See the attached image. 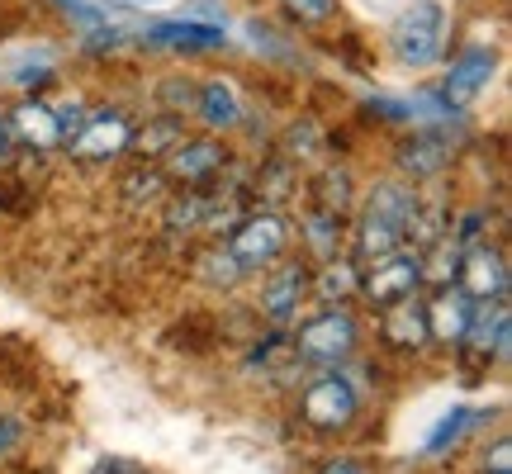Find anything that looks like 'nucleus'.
<instances>
[{
  "label": "nucleus",
  "mask_w": 512,
  "mask_h": 474,
  "mask_svg": "<svg viewBox=\"0 0 512 474\" xmlns=\"http://www.w3.org/2000/svg\"><path fill=\"white\" fill-rule=\"evenodd\" d=\"M389 48L403 67H432L446 48V10L437 0H413L394 24H389Z\"/></svg>",
  "instance_id": "f257e3e1"
},
{
  "label": "nucleus",
  "mask_w": 512,
  "mask_h": 474,
  "mask_svg": "<svg viewBox=\"0 0 512 474\" xmlns=\"http://www.w3.org/2000/svg\"><path fill=\"white\" fill-rule=\"evenodd\" d=\"M356 342H361V328H356V318H351L347 309H323L318 318H309V323H299V332H294V356L309 365H342L356 351Z\"/></svg>",
  "instance_id": "f03ea898"
},
{
  "label": "nucleus",
  "mask_w": 512,
  "mask_h": 474,
  "mask_svg": "<svg viewBox=\"0 0 512 474\" xmlns=\"http://www.w3.org/2000/svg\"><path fill=\"white\" fill-rule=\"evenodd\" d=\"M361 413V394L347 375H318L299 399V418L309 422L313 432H347Z\"/></svg>",
  "instance_id": "7ed1b4c3"
},
{
  "label": "nucleus",
  "mask_w": 512,
  "mask_h": 474,
  "mask_svg": "<svg viewBox=\"0 0 512 474\" xmlns=\"http://www.w3.org/2000/svg\"><path fill=\"white\" fill-rule=\"evenodd\" d=\"M285 247H290V223L280 219L275 209H256V214L238 219L233 237H228V252H233V261H238L242 271H261V266H271Z\"/></svg>",
  "instance_id": "20e7f679"
},
{
  "label": "nucleus",
  "mask_w": 512,
  "mask_h": 474,
  "mask_svg": "<svg viewBox=\"0 0 512 474\" xmlns=\"http://www.w3.org/2000/svg\"><path fill=\"white\" fill-rule=\"evenodd\" d=\"M418 285H422V266H418V252H408V247L361 266V294H366L375 309L394 304L403 294H418Z\"/></svg>",
  "instance_id": "39448f33"
},
{
  "label": "nucleus",
  "mask_w": 512,
  "mask_h": 474,
  "mask_svg": "<svg viewBox=\"0 0 512 474\" xmlns=\"http://www.w3.org/2000/svg\"><path fill=\"white\" fill-rule=\"evenodd\" d=\"M494 72H498V53H494V48H465V53L451 57V72H446V81H441V100H446L451 110L475 105L479 95L489 91Z\"/></svg>",
  "instance_id": "423d86ee"
},
{
  "label": "nucleus",
  "mask_w": 512,
  "mask_h": 474,
  "mask_svg": "<svg viewBox=\"0 0 512 474\" xmlns=\"http://www.w3.org/2000/svg\"><path fill=\"white\" fill-rule=\"evenodd\" d=\"M456 285L470 299H503L508 294V261L498 247L489 242H470L465 252H460V275Z\"/></svg>",
  "instance_id": "0eeeda50"
},
{
  "label": "nucleus",
  "mask_w": 512,
  "mask_h": 474,
  "mask_svg": "<svg viewBox=\"0 0 512 474\" xmlns=\"http://www.w3.org/2000/svg\"><path fill=\"white\" fill-rule=\"evenodd\" d=\"M309 266L304 261H285L280 271L266 275V285H261V313L271 318V323H290L294 313H299V304L309 299Z\"/></svg>",
  "instance_id": "6e6552de"
},
{
  "label": "nucleus",
  "mask_w": 512,
  "mask_h": 474,
  "mask_svg": "<svg viewBox=\"0 0 512 474\" xmlns=\"http://www.w3.org/2000/svg\"><path fill=\"white\" fill-rule=\"evenodd\" d=\"M223 147L214 143V138H181V147L166 157V176H176L181 185H190V190H200V185H209L214 176L223 171Z\"/></svg>",
  "instance_id": "1a4fd4ad"
},
{
  "label": "nucleus",
  "mask_w": 512,
  "mask_h": 474,
  "mask_svg": "<svg viewBox=\"0 0 512 474\" xmlns=\"http://www.w3.org/2000/svg\"><path fill=\"white\" fill-rule=\"evenodd\" d=\"M67 143H72V152L86 157V162H110V157H119L128 147V124L119 114L95 110V114H86V124L76 128Z\"/></svg>",
  "instance_id": "9d476101"
},
{
  "label": "nucleus",
  "mask_w": 512,
  "mask_h": 474,
  "mask_svg": "<svg viewBox=\"0 0 512 474\" xmlns=\"http://www.w3.org/2000/svg\"><path fill=\"white\" fill-rule=\"evenodd\" d=\"M380 332L389 347H403V351H422L432 342V332H427V309H422L418 294H403L394 304H384L380 313Z\"/></svg>",
  "instance_id": "9b49d317"
},
{
  "label": "nucleus",
  "mask_w": 512,
  "mask_h": 474,
  "mask_svg": "<svg viewBox=\"0 0 512 474\" xmlns=\"http://www.w3.org/2000/svg\"><path fill=\"white\" fill-rule=\"evenodd\" d=\"M143 43L162 48V53H214V48H223V29L195 24V19H162L143 34Z\"/></svg>",
  "instance_id": "f8f14e48"
},
{
  "label": "nucleus",
  "mask_w": 512,
  "mask_h": 474,
  "mask_svg": "<svg viewBox=\"0 0 512 474\" xmlns=\"http://www.w3.org/2000/svg\"><path fill=\"white\" fill-rule=\"evenodd\" d=\"M422 309H427V332H432L437 342H451V347H460L465 323H470V313H475V299L460 290V285H441L437 299H427Z\"/></svg>",
  "instance_id": "ddd939ff"
},
{
  "label": "nucleus",
  "mask_w": 512,
  "mask_h": 474,
  "mask_svg": "<svg viewBox=\"0 0 512 474\" xmlns=\"http://www.w3.org/2000/svg\"><path fill=\"white\" fill-rule=\"evenodd\" d=\"M195 114H200V124L209 133H228V128L242 124V100L228 81H204L195 91Z\"/></svg>",
  "instance_id": "4468645a"
},
{
  "label": "nucleus",
  "mask_w": 512,
  "mask_h": 474,
  "mask_svg": "<svg viewBox=\"0 0 512 474\" xmlns=\"http://www.w3.org/2000/svg\"><path fill=\"white\" fill-rule=\"evenodd\" d=\"M413 209H418V190L408 181H380L366 195V214L403 228V242H408V223H413Z\"/></svg>",
  "instance_id": "2eb2a0df"
},
{
  "label": "nucleus",
  "mask_w": 512,
  "mask_h": 474,
  "mask_svg": "<svg viewBox=\"0 0 512 474\" xmlns=\"http://www.w3.org/2000/svg\"><path fill=\"white\" fill-rule=\"evenodd\" d=\"M446 157H451L446 138H437V133H413V138L399 147V171L408 181H432V176H441Z\"/></svg>",
  "instance_id": "dca6fc26"
},
{
  "label": "nucleus",
  "mask_w": 512,
  "mask_h": 474,
  "mask_svg": "<svg viewBox=\"0 0 512 474\" xmlns=\"http://www.w3.org/2000/svg\"><path fill=\"white\" fill-rule=\"evenodd\" d=\"M399 247H408V242H403V228L375 219V214H361V223H356V237H351L356 271H361V266H370V261H380V256H389V252H399Z\"/></svg>",
  "instance_id": "f3484780"
},
{
  "label": "nucleus",
  "mask_w": 512,
  "mask_h": 474,
  "mask_svg": "<svg viewBox=\"0 0 512 474\" xmlns=\"http://www.w3.org/2000/svg\"><path fill=\"white\" fill-rule=\"evenodd\" d=\"M185 138L181 114H157L152 124H143L138 133H128V147L143 157V162H157V157H171Z\"/></svg>",
  "instance_id": "a211bd4d"
},
{
  "label": "nucleus",
  "mask_w": 512,
  "mask_h": 474,
  "mask_svg": "<svg viewBox=\"0 0 512 474\" xmlns=\"http://www.w3.org/2000/svg\"><path fill=\"white\" fill-rule=\"evenodd\" d=\"M10 119H15V133L24 138V143H34V147H57L62 143V133H57V114L48 110V105H38V100L19 105Z\"/></svg>",
  "instance_id": "6ab92c4d"
},
{
  "label": "nucleus",
  "mask_w": 512,
  "mask_h": 474,
  "mask_svg": "<svg viewBox=\"0 0 512 474\" xmlns=\"http://www.w3.org/2000/svg\"><path fill=\"white\" fill-rule=\"evenodd\" d=\"M309 290L323 299V304H337V299H351V294L361 290V271H356V261H337L332 256L328 266L318 271V280H309Z\"/></svg>",
  "instance_id": "aec40b11"
},
{
  "label": "nucleus",
  "mask_w": 512,
  "mask_h": 474,
  "mask_svg": "<svg viewBox=\"0 0 512 474\" xmlns=\"http://www.w3.org/2000/svg\"><path fill=\"white\" fill-rule=\"evenodd\" d=\"M460 252L465 247H456L451 237H437L432 247H427V256H418V266H422V280H432V285H456V275H460Z\"/></svg>",
  "instance_id": "412c9836"
},
{
  "label": "nucleus",
  "mask_w": 512,
  "mask_h": 474,
  "mask_svg": "<svg viewBox=\"0 0 512 474\" xmlns=\"http://www.w3.org/2000/svg\"><path fill=\"white\" fill-rule=\"evenodd\" d=\"M470 422H475V408H465V403H456L451 413H441V422L427 432V441H422V456H441V451H451V446L470 432Z\"/></svg>",
  "instance_id": "4be33fe9"
},
{
  "label": "nucleus",
  "mask_w": 512,
  "mask_h": 474,
  "mask_svg": "<svg viewBox=\"0 0 512 474\" xmlns=\"http://www.w3.org/2000/svg\"><path fill=\"white\" fill-rule=\"evenodd\" d=\"M304 233H309L313 252L323 256V261H332V256H337V242H342V214H332V209H318V214H309Z\"/></svg>",
  "instance_id": "5701e85b"
},
{
  "label": "nucleus",
  "mask_w": 512,
  "mask_h": 474,
  "mask_svg": "<svg viewBox=\"0 0 512 474\" xmlns=\"http://www.w3.org/2000/svg\"><path fill=\"white\" fill-rule=\"evenodd\" d=\"M200 275L209 280V285H214V290H233V285H238L247 271H242L238 261H233V252L223 247V252H209V256H204V261H200Z\"/></svg>",
  "instance_id": "b1692460"
},
{
  "label": "nucleus",
  "mask_w": 512,
  "mask_h": 474,
  "mask_svg": "<svg viewBox=\"0 0 512 474\" xmlns=\"http://www.w3.org/2000/svg\"><path fill=\"white\" fill-rule=\"evenodd\" d=\"M166 223H171V233H190V228H204V195L200 190H190L185 200H176L166 209Z\"/></svg>",
  "instance_id": "393cba45"
},
{
  "label": "nucleus",
  "mask_w": 512,
  "mask_h": 474,
  "mask_svg": "<svg viewBox=\"0 0 512 474\" xmlns=\"http://www.w3.org/2000/svg\"><path fill=\"white\" fill-rule=\"evenodd\" d=\"M162 185H166V176L157 171V166H138V171H128L124 176V195L133 204H143V200H157Z\"/></svg>",
  "instance_id": "a878e982"
},
{
  "label": "nucleus",
  "mask_w": 512,
  "mask_h": 474,
  "mask_svg": "<svg viewBox=\"0 0 512 474\" xmlns=\"http://www.w3.org/2000/svg\"><path fill=\"white\" fill-rule=\"evenodd\" d=\"M195 91H200L195 81H185V76H171V81L162 86V110H166V114H190V110H195Z\"/></svg>",
  "instance_id": "bb28decb"
},
{
  "label": "nucleus",
  "mask_w": 512,
  "mask_h": 474,
  "mask_svg": "<svg viewBox=\"0 0 512 474\" xmlns=\"http://www.w3.org/2000/svg\"><path fill=\"white\" fill-rule=\"evenodd\" d=\"M347 200H351V171H328V176H323V209L342 214Z\"/></svg>",
  "instance_id": "cd10ccee"
},
{
  "label": "nucleus",
  "mask_w": 512,
  "mask_h": 474,
  "mask_svg": "<svg viewBox=\"0 0 512 474\" xmlns=\"http://www.w3.org/2000/svg\"><path fill=\"white\" fill-rule=\"evenodd\" d=\"M285 143H290V157H313V152H318V128L309 124V119H304V124H294L290 128V138H285Z\"/></svg>",
  "instance_id": "c85d7f7f"
},
{
  "label": "nucleus",
  "mask_w": 512,
  "mask_h": 474,
  "mask_svg": "<svg viewBox=\"0 0 512 474\" xmlns=\"http://www.w3.org/2000/svg\"><path fill=\"white\" fill-rule=\"evenodd\" d=\"M86 474H152V470L138 465V460H128V456H100Z\"/></svg>",
  "instance_id": "c756f323"
},
{
  "label": "nucleus",
  "mask_w": 512,
  "mask_h": 474,
  "mask_svg": "<svg viewBox=\"0 0 512 474\" xmlns=\"http://www.w3.org/2000/svg\"><path fill=\"white\" fill-rule=\"evenodd\" d=\"M15 147H19V133H15V119H10V114L0 110V166L10 162V157H15Z\"/></svg>",
  "instance_id": "7c9ffc66"
},
{
  "label": "nucleus",
  "mask_w": 512,
  "mask_h": 474,
  "mask_svg": "<svg viewBox=\"0 0 512 474\" xmlns=\"http://www.w3.org/2000/svg\"><path fill=\"white\" fill-rule=\"evenodd\" d=\"M484 470H512V446L508 437H498L489 451H484Z\"/></svg>",
  "instance_id": "2f4dec72"
},
{
  "label": "nucleus",
  "mask_w": 512,
  "mask_h": 474,
  "mask_svg": "<svg viewBox=\"0 0 512 474\" xmlns=\"http://www.w3.org/2000/svg\"><path fill=\"white\" fill-rule=\"evenodd\" d=\"M299 19H328L332 15V0H285Z\"/></svg>",
  "instance_id": "473e14b6"
},
{
  "label": "nucleus",
  "mask_w": 512,
  "mask_h": 474,
  "mask_svg": "<svg viewBox=\"0 0 512 474\" xmlns=\"http://www.w3.org/2000/svg\"><path fill=\"white\" fill-rule=\"evenodd\" d=\"M318 474H370L366 465H361V460H351V456H337V460H328V465H323V470Z\"/></svg>",
  "instance_id": "72a5a7b5"
},
{
  "label": "nucleus",
  "mask_w": 512,
  "mask_h": 474,
  "mask_svg": "<svg viewBox=\"0 0 512 474\" xmlns=\"http://www.w3.org/2000/svg\"><path fill=\"white\" fill-rule=\"evenodd\" d=\"M19 437H24V432H19V422L15 418H0V456H5V451H15Z\"/></svg>",
  "instance_id": "f704fd0d"
},
{
  "label": "nucleus",
  "mask_w": 512,
  "mask_h": 474,
  "mask_svg": "<svg viewBox=\"0 0 512 474\" xmlns=\"http://www.w3.org/2000/svg\"><path fill=\"white\" fill-rule=\"evenodd\" d=\"M484 474H512V470H484Z\"/></svg>",
  "instance_id": "c9c22d12"
}]
</instances>
